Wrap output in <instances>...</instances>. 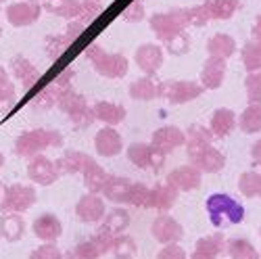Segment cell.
Masks as SVG:
<instances>
[{
  "label": "cell",
  "mask_w": 261,
  "mask_h": 259,
  "mask_svg": "<svg viewBox=\"0 0 261 259\" xmlns=\"http://www.w3.org/2000/svg\"><path fill=\"white\" fill-rule=\"evenodd\" d=\"M63 142L65 140L59 130L36 127L17 136V140L13 142V153L15 157H21V159H32L36 155H42L46 148H61Z\"/></svg>",
  "instance_id": "obj_1"
},
{
  "label": "cell",
  "mask_w": 261,
  "mask_h": 259,
  "mask_svg": "<svg viewBox=\"0 0 261 259\" xmlns=\"http://www.w3.org/2000/svg\"><path fill=\"white\" fill-rule=\"evenodd\" d=\"M205 207H207V215H209L211 226L217 228V230L228 228V226H238L245 220L243 203L238 199H234L232 194H226V192L209 194Z\"/></svg>",
  "instance_id": "obj_2"
},
{
  "label": "cell",
  "mask_w": 261,
  "mask_h": 259,
  "mask_svg": "<svg viewBox=\"0 0 261 259\" xmlns=\"http://www.w3.org/2000/svg\"><path fill=\"white\" fill-rule=\"evenodd\" d=\"M86 57L92 63V69L109 80H121L127 75L129 63L123 55L119 53H107L100 44H90L86 48Z\"/></svg>",
  "instance_id": "obj_3"
},
{
  "label": "cell",
  "mask_w": 261,
  "mask_h": 259,
  "mask_svg": "<svg viewBox=\"0 0 261 259\" xmlns=\"http://www.w3.org/2000/svg\"><path fill=\"white\" fill-rule=\"evenodd\" d=\"M57 107L61 109V113H65L71 123L80 130L84 127H90L94 123V113H92V107L88 105L86 96H82L80 92H75L73 88H67L63 90L59 100H57Z\"/></svg>",
  "instance_id": "obj_4"
},
{
  "label": "cell",
  "mask_w": 261,
  "mask_h": 259,
  "mask_svg": "<svg viewBox=\"0 0 261 259\" xmlns=\"http://www.w3.org/2000/svg\"><path fill=\"white\" fill-rule=\"evenodd\" d=\"M190 28V17H188V9L176 7L169 9L165 13H155L150 17V30L155 32L157 40L167 42L169 38H173L180 32H186Z\"/></svg>",
  "instance_id": "obj_5"
},
{
  "label": "cell",
  "mask_w": 261,
  "mask_h": 259,
  "mask_svg": "<svg viewBox=\"0 0 261 259\" xmlns=\"http://www.w3.org/2000/svg\"><path fill=\"white\" fill-rule=\"evenodd\" d=\"M203 86L190 80H165L157 84V98L169 100L171 105H186L203 94Z\"/></svg>",
  "instance_id": "obj_6"
},
{
  "label": "cell",
  "mask_w": 261,
  "mask_h": 259,
  "mask_svg": "<svg viewBox=\"0 0 261 259\" xmlns=\"http://www.w3.org/2000/svg\"><path fill=\"white\" fill-rule=\"evenodd\" d=\"M71 80H73V69H63L61 73H57L50 84H46L44 88L36 92V96L32 98V107L38 111H50L53 107H57L61 92L71 88Z\"/></svg>",
  "instance_id": "obj_7"
},
{
  "label": "cell",
  "mask_w": 261,
  "mask_h": 259,
  "mask_svg": "<svg viewBox=\"0 0 261 259\" xmlns=\"http://www.w3.org/2000/svg\"><path fill=\"white\" fill-rule=\"evenodd\" d=\"M125 155L127 161L136 165L138 169H150V171H161L167 159V155H163L150 142H132L125 148Z\"/></svg>",
  "instance_id": "obj_8"
},
{
  "label": "cell",
  "mask_w": 261,
  "mask_h": 259,
  "mask_svg": "<svg viewBox=\"0 0 261 259\" xmlns=\"http://www.w3.org/2000/svg\"><path fill=\"white\" fill-rule=\"evenodd\" d=\"M150 234H153V239L161 245H173L184 239V228L176 218H171L169 213H159L153 226H150Z\"/></svg>",
  "instance_id": "obj_9"
},
{
  "label": "cell",
  "mask_w": 261,
  "mask_h": 259,
  "mask_svg": "<svg viewBox=\"0 0 261 259\" xmlns=\"http://www.w3.org/2000/svg\"><path fill=\"white\" fill-rule=\"evenodd\" d=\"M28 178L38 186H53L61 178V174L53 159L44 155H36L28 159Z\"/></svg>",
  "instance_id": "obj_10"
},
{
  "label": "cell",
  "mask_w": 261,
  "mask_h": 259,
  "mask_svg": "<svg viewBox=\"0 0 261 259\" xmlns=\"http://www.w3.org/2000/svg\"><path fill=\"white\" fill-rule=\"evenodd\" d=\"M107 213L105 199L96 192H86L75 203V215L82 224H100Z\"/></svg>",
  "instance_id": "obj_11"
},
{
  "label": "cell",
  "mask_w": 261,
  "mask_h": 259,
  "mask_svg": "<svg viewBox=\"0 0 261 259\" xmlns=\"http://www.w3.org/2000/svg\"><path fill=\"white\" fill-rule=\"evenodd\" d=\"M9 69L13 73V80L19 82V86H21V90L23 92H30L34 86H38V82L42 80V73L38 71V67L23 55L13 57L11 63H9Z\"/></svg>",
  "instance_id": "obj_12"
},
{
  "label": "cell",
  "mask_w": 261,
  "mask_h": 259,
  "mask_svg": "<svg viewBox=\"0 0 261 259\" xmlns=\"http://www.w3.org/2000/svg\"><path fill=\"white\" fill-rule=\"evenodd\" d=\"M180 192L173 188L169 182H157L153 188L148 190V199H146V207L144 209H155L159 213H169L173 209V205L178 203Z\"/></svg>",
  "instance_id": "obj_13"
},
{
  "label": "cell",
  "mask_w": 261,
  "mask_h": 259,
  "mask_svg": "<svg viewBox=\"0 0 261 259\" xmlns=\"http://www.w3.org/2000/svg\"><path fill=\"white\" fill-rule=\"evenodd\" d=\"M165 182H169L178 192H192V190L201 188L203 174L192 163H186V165H180L176 169H171L167 174V178H165Z\"/></svg>",
  "instance_id": "obj_14"
},
{
  "label": "cell",
  "mask_w": 261,
  "mask_h": 259,
  "mask_svg": "<svg viewBox=\"0 0 261 259\" xmlns=\"http://www.w3.org/2000/svg\"><path fill=\"white\" fill-rule=\"evenodd\" d=\"M134 61L136 65L140 67V71H144V75L148 77H155L159 73V69L163 67V61H165V53L159 44H153V42H148V44H140L136 55H134Z\"/></svg>",
  "instance_id": "obj_15"
},
{
  "label": "cell",
  "mask_w": 261,
  "mask_h": 259,
  "mask_svg": "<svg viewBox=\"0 0 261 259\" xmlns=\"http://www.w3.org/2000/svg\"><path fill=\"white\" fill-rule=\"evenodd\" d=\"M38 201L36 188L32 184H9L7 192V213H23Z\"/></svg>",
  "instance_id": "obj_16"
},
{
  "label": "cell",
  "mask_w": 261,
  "mask_h": 259,
  "mask_svg": "<svg viewBox=\"0 0 261 259\" xmlns=\"http://www.w3.org/2000/svg\"><path fill=\"white\" fill-rule=\"evenodd\" d=\"M55 163L59 167V174L61 176H75V174L82 176L92 163H96V159L92 155H88V153H82V150L67 148Z\"/></svg>",
  "instance_id": "obj_17"
},
{
  "label": "cell",
  "mask_w": 261,
  "mask_h": 259,
  "mask_svg": "<svg viewBox=\"0 0 261 259\" xmlns=\"http://www.w3.org/2000/svg\"><path fill=\"white\" fill-rule=\"evenodd\" d=\"M7 21L13 28H28L34 25L36 21L42 15V7L36 3H30V0H23V3H11L5 11Z\"/></svg>",
  "instance_id": "obj_18"
},
{
  "label": "cell",
  "mask_w": 261,
  "mask_h": 259,
  "mask_svg": "<svg viewBox=\"0 0 261 259\" xmlns=\"http://www.w3.org/2000/svg\"><path fill=\"white\" fill-rule=\"evenodd\" d=\"M150 144L155 148H159L163 155H169L186 144V134L178 125H163V127L155 130L153 138H150Z\"/></svg>",
  "instance_id": "obj_19"
},
{
  "label": "cell",
  "mask_w": 261,
  "mask_h": 259,
  "mask_svg": "<svg viewBox=\"0 0 261 259\" xmlns=\"http://www.w3.org/2000/svg\"><path fill=\"white\" fill-rule=\"evenodd\" d=\"M226 71H228V65L224 59L207 57L201 69V77H199L201 80L199 84L203 86V90H220L226 80Z\"/></svg>",
  "instance_id": "obj_20"
},
{
  "label": "cell",
  "mask_w": 261,
  "mask_h": 259,
  "mask_svg": "<svg viewBox=\"0 0 261 259\" xmlns=\"http://www.w3.org/2000/svg\"><path fill=\"white\" fill-rule=\"evenodd\" d=\"M94 148H96V153L100 157H107V159L117 157L123 150V138H121V134L117 132L115 127L105 125V127L98 130L96 136H94Z\"/></svg>",
  "instance_id": "obj_21"
},
{
  "label": "cell",
  "mask_w": 261,
  "mask_h": 259,
  "mask_svg": "<svg viewBox=\"0 0 261 259\" xmlns=\"http://www.w3.org/2000/svg\"><path fill=\"white\" fill-rule=\"evenodd\" d=\"M190 163L197 167L201 174H220V171L226 167V155L222 153L220 148H215L213 144L199 150L197 155L188 157Z\"/></svg>",
  "instance_id": "obj_22"
},
{
  "label": "cell",
  "mask_w": 261,
  "mask_h": 259,
  "mask_svg": "<svg viewBox=\"0 0 261 259\" xmlns=\"http://www.w3.org/2000/svg\"><path fill=\"white\" fill-rule=\"evenodd\" d=\"M32 230H34V236L40 239L42 243H57L63 234V224L61 220L57 218L55 213H42L34 220L32 224Z\"/></svg>",
  "instance_id": "obj_23"
},
{
  "label": "cell",
  "mask_w": 261,
  "mask_h": 259,
  "mask_svg": "<svg viewBox=\"0 0 261 259\" xmlns=\"http://www.w3.org/2000/svg\"><path fill=\"white\" fill-rule=\"evenodd\" d=\"M224 253H226V236L222 232H213L197 241L190 259H217Z\"/></svg>",
  "instance_id": "obj_24"
},
{
  "label": "cell",
  "mask_w": 261,
  "mask_h": 259,
  "mask_svg": "<svg viewBox=\"0 0 261 259\" xmlns=\"http://www.w3.org/2000/svg\"><path fill=\"white\" fill-rule=\"evenodd\" d=\"M184 134H186V144H184V146H186V155H188V157L197 155L199 150L211 146L213 140H215L213 134H211V130L205 127L203 123H190Z\"/></svg>",
  "instance_id": "obj_25"
},
{
  "label": "cell",
  "mask_w": 261,
  "mask_h": 259,
  "mask_svg": "<svg viewBox=\"0 0 261 259\" xmlns=\"http://www.w3.org/2000/svg\"><path fill=\"white\" fill-rule=\"evenodd\" d=\"M92 113H94V119L102 121L105 125H111V127L119 125L127 115L123 105L111 102V100H96L92 105Z\"/></svg>",
  "instance_id": "obj_26"
},
{
  "label": "cell",
  "mask_w": 261,
  "mask_h": 259,
  "mask_svg": "<svg viewBox=\"0 0 261 259\" xmlns=\"http://www.w3.org/2000/svg\"><path fill=\"white\" fill-rule=\"evenodd\" d=\"M129 186L132 180L125 176H111L109 174L105 186H102V197L107 201H111L113 205H127V194H129Z\"/></svg>",
  "instance_id": "obj_27"
},
{
  "label": "cell",
  "mask_w": 261,
  "mask_h": 259,
  "mask_svg": "<svg viewBox=\"0 0 261 259\" xmlns=\"http://www.w3.org/2000/svg\"><path fill=\"white\" fill-rule=\"evenodd\" d=\"M236 115L232 109H228V107H220V109H215L213 115H211V121H209V130L213 138L222 140V138H228L234 127H236Z\"/></svg>",
  "instance_id": "obj_28"
},
{
  "label": "cell",
  "mask_w": 261,
  "mask_h": 259,
  "mask_svg": "<svg viewBox=\"0 0 261 259\" xmlns=\"http://www.w3.org/2000/svg\"><path fill=\"white\" fill-rule=\"evenodd\" d=\"M25 234V220L21 213L0 215V239L7 243H19Z\"/></svg>",
  "instance_id": "obj_29"
},
{
  "label": "cell",
  "mask_w": 261,
  "mask_h": 259,
  "mask_svg": "<svg viewBox=\"0 0 261 259\" xmlns=\"http://www.w3.org/2000/svg\"><path fill=\"white\" fill-rule=\"evenodd\" d=\"M207 53H209V57H217V59L228 61L236 53V40L230 34H224V32L213 34L207 40Z\"/></svg>",
  "instance_id": "obj_30"
},
{
  "label": "cell",
  "mask_w": 261,
  "mask_h": 259,
  "mask_svg": "<svg viewBox=\"0 0 261 259\" xmlns=\"http://www.w3.org/2000/svg\"><path fill=\"white\" fill-rule=\"evenodd\" d=\"M127 226H129V211L119 207V205H115L113 209H109L105 213L102 222H100V228H105L107 232H111L113 236L123 234L127 230Z\"/></svg>",
  "instance_id": "obj_31"
},
{
  "label": "cell",
  "mask_w": 261,
  "mask_h": 259,
  "mask_svg": "<svg viewBox=\"0 0 261 259\" xmlns=\"http://www.w3.org/2000/svg\"><path fill=\"white\" fill-rule=\"evenodd\" d=\"M82 9V0H44V11L63 17L67 21H73L80 17Z\"/></svg>",
  "instance_id": "obj_32"
},
{
  "label": "cell",
  "mask_w": 261,
  "mask_h": 259,
  "mask_svg": "<svg viewBox=\"0 0 261 259\" xmlns=\"http://www.w3.org/2000/svg\"><path fill=\"white\" fill-rule=\"evenodd\" d=\"M127 94L134 100H155L157 98V84H155L153 77H148V75L138 77V80H134L132 84H129Z\"/></svg>",
  "instance_id": "obj_33"
},
{
  "label": "cell",
  "mask_w": 261,
  "mask_h": 259,
  "mask_svg": "<svg viewBox=\"0 0 261 259\" xmlns=\"http://www.w3.org/2000/svg\"><path fill=\"white\" fill-rule=\"evenodd\" d=\"M236 125L243 134H257L261 132V105H247V109L241 113Z\"/></svg>",
  "instance_id": "obj_34"
},
{
  "label": "cell",
  "mask_w": 261,
  "mask_h": 259,
  "mask_svg": "<svg viewBox=\"0 0 261 259\" xmlns=\"http://www.w3.org/2000/svg\"><path fill=\"white\" fill-rule=\"evenodd\" d=\"M226 253L230 259H261L255 245L247 239H230L226 241Z\"/></svg>",
  "instance_id": "obj_35"
},
{
  "label": "cell",
  "mask_w": 261,
  "mask_h": 259,
  "mask_svg": "<svg viewBox=\"0 0 261 259\" xmlns=\"http://www.w3.org/2000/svg\"><path fill=\"white\" fill-rule=\"evenodd\" d=\"M238 190L247 199H257L261 192V171L259 169H249L238 178Z\"/></svg>",
  "instance_id": "obj_36"
},
{
  "label": "cell",
  "mask_w": 261,
  "mask_h": 259,
  "mask_svg": "<svg viewBox=\"0 0 261 259\" xmlns=\"http://www.w3.org/2000/svg\"><path fill=\"white\" fill-rule=\"evenodd\" d=\"M82 178H84V186L88 188V192L100 194V192H102V186H105V182H107V178H109V174H107V171H105L98 163H92V165L82 174Z\"/></svg>",
  "instance_id": "obj_37"
},
{
  "label": "cell",
  "mask_w": 261,
  "mask_h": 259,
  "mask_svg": "<svg viewBox=\"0 0 261 259\" xmlns=\"http://www.w3.org/2000/svg\"><path fill=\"white\" fill-rule=\"evenodd\" d=\"M207 3H209L211 19H217V21L232 19L236 15V11L241 9L238 0H207Z\"/></svg>",
  "instance_id": "obj_38"
},
{
  "label": "cell",
  "mask_w": 261,
  "mask_h": 259,
  "mask_svg": "<svg viewBox=\"0 0 261 259\" xmlns=\"http://www.w3.org/2000/svg\"><path fill=\"white\" fill-rule=\"evenodd\" d=\"M111 253H113L115 259H134L138 255V245H136V241L132 239V236H127L123 232L115 239Z\"/></svg>",
  "instance_id": "obj_39"
},
{
  "label": "cell",
  "mask_w": 261,
  "mask_h": 259,
  "mask_svg": "<svg viewBox=\"0 0 261 259\" xmlns=\"http://www.w3.org/2000/svg\"><path fill=\"white\" fill-rule=\"evenodd\" d=\"M17 98V88H15V80L0 69V109H11Z\"/></svg>",
  "instance_id": "obj_40"
},
{
  "label": "cell",
  "mask_w": 261,
  "mask_h": 259,
  "mask_svg": "<svg viewBox=\"0 0 261 259\" xmlns=\"http://www.w3.org/2000/svg\"><path fill=\"white\" fill-rule=\"evenodd\" d=\"M241 59H243V65L247 73H253V71H261V50L255 46L253 40H247L245 46L241 50Z\"/></svg>",
  "instance_id": "obj_41"
},
{
  "label": "cell",
  "mask_w": 261,
  "mask_h": 259,
  "mask_svg": "<svg viewBox=\"0 0 261 259\" xmlns=\"http://www.w3.org/2000/svg\"><path fill=\"white\" fill-rule=\"evenodd\" d=\"M163 44H165V48H167L169 55L184 57V55L190 53V36H188V32H180V34H176L173 38H169L167 42H163Z\"/></svg>",
  "instance_id": "obj_42"
},
{
  "label": "cell",
  "mask_w": 261,
  "mask_h": 259,
  "mask_svg": "<svg viewBox=\"0 0 261 259\" xmlns=\"http://www.w3.org/2000/svg\"><path fill=\"white\" fill-rule=\"evenodd\" d=\"M71 44H73V42L67 38V34H65V32L59 34V36H50V38L46 40V55H48L53 61H57Z\"/></svg>",
  "instance_id": "obj_43"
},
{
  "label": "cell",
  "mask_w": 261,
  "mask_h": 259,
  "mask_svg": "<svg viewBox=\"0 0 261 259\" xmlns=\"http://www.w3.org/2000/svg\"><path fill=\"white\" fill-rule=\"evenodd\" d=\"M245 90L249 105H261V71L247 73L245 77Z\"/></svg>",
  "instance_id": "obj_44"
},
{
  "label": "cell",
  "mask_w": 261,
  "mask_h": 259,
  "mask_svg": "<svg viewBox=\"0 0 261 259\" xmlns=\"http://www.w3.org/2000/svg\"><path fill=\"white\" fill-rule=\"evenodd\" d=\"M115 239H117V236H113L111 232H107L105 228H100V226H98V230L90 236L88 241L96 247V251H98V253H100V257H102V255H107V253H111Z\"/></svg>",
  "instance_id": "obj_45"
},
{
  "label": "cell",
  "mask_w": 261,
  "mask_h": 259,
  "mask_svg": "<svg viewBox=\"0 0 261 259\" xmlns=\"http://www.w3.org/2000/svg\"><path fill=\"white\" fill-rule=\"evenodd\" d=\"M148 186L142 182H132L129 186V194H127V205L134 209H144L146 207V199H148Z\"/></svg>",
  "instance_id": "obj_46"
},
{
  "label": "cell",
  "mask_w": 261,
  "mask_h": 259,
  "mask_svg": "<svg viewBox=\"0 0 261 259\" xmlns=\"http://www.w3.org/2000/svg\"><path fill=\"white\" fill-rule=\"evenodd\" d=\"M188 17H190V28H205L211 21V13H209V3L194 5L188 9Z\"/></svg>",
  "instance_id": "obj_47"
},
{
  "label": "cell",
  "mask_w": 261,
  "mask_h": 259,
  "mask_svg": "<svg viewBox=\"0 0 261 259\" xmlns=\"http://www.w3.org/2000/svg\"><path fill=\"white\" fill-rule=\"evenodd\" d=\"M146 17V9H144V0H132L123 11H121V19L125 23H140Z\"/></svg>",
  "instance_id": "obj_48"
},
{
  "label": "cell",
  "mask_w": 261,
  "mask_h": 259,
  "mask_svg": "<svg viewBox=\"0 0 261 259\" xmlns=\"http://www.w3.org/2000/svg\"><path fill=\"white\" fill-rule=\"evenodd\" d=\"M67 259H100V253L90 241H82L67 253Z\"/></svg>",
  "instance_id": "obj_49"
},
{
  "label": "cell",
  "mask_w": 261,
  "mask_h": 259,
  "mask_svg": "<svg viewBox=\"0 0 261 259\" xmlns=\"http://www.w3.org/2000/svg\"><path fill=\"white\" fill-rule=\"evenodd\" d=\"M63 251L55 243H42L30 253V259H63Z\"/></svg>",
  "instance_id": "obj_50"
},
{
  "label": "cell",
  "mask_w": 261,
  "mask_h": 259,
  "mask_svg": "<svg viewBox=\"0 0 261 259\" xmlns=\"http://www.w3.org/2000/svg\"><path fill=\"white\" fill-rule=\"evenodd\" d=\"M100 13H102L100 0H82V9H80V17L77 19H82L84 23L90 25V21L96 19Z\"/></svg>",
  "instance_id": "obj_51"
},
{
  "label": "cell",
  "mask_w": 261,
  "mask_h": 259,
  "mask_svg": "<svg viewBox=\"0 0 261 259\" xmlns=\"http://www.w3.org/2000/svg\"><path fill=\"white\" fill-rule=\"evenodd\" d=\"M157 259H188L184 247H180V243L173 245H163L161 251L157 253Z\"/></svg>",
  "instance_id": "obj_52"
},
{
  "label": "cell",
  "mask_w": 261,
  "mask_h": 259,
  "mask_svg": "<svg viewBox=\"0 0 261 259\" xmlns=\"http://www.w3.org/2000/svg\"><path fill=\"white\" fill-rule=\"evenodd\" d=\"M86 28H88V23H84L82 19H73V21H69V23H67V28H65V34H67V38L71 42H75Z\"/></svg>",
  "instance_id": "obj_53"
},
{
  "label": "cell",
  "mask_w": 261,
  "mask_h": 259,
  "mask_svg": "<svg viewBox=\"0 0 261 259\" xmlns=\"http://www.w3.org/2000/svg\"><path fill=\"white\" fill-rule=\"evenodd\" d=\"M251 161H253L255 167L261 171V138L251 146Z\"/></svg>",
  "instance_id": "obj_54"
},
{
  "label": "cell",
  "mask_w": 261,
  "mask_h": 259,
  "mask_svg": "<svg viewBox=\"0 0 261 259\" xmlns=\"http://www.w3.org/2000/svg\"><path fill=\"white\" fill-rule=\"evenodd\" d=\"M253 42H255V46L261 50V15L255 19V25H253Z\"/></svg>",
  "instance_id": "obj_55"
},
{
  "label": "cell",
  "mask_w": 261,
  "mask_h": 259,
  "mask_svg": "<svg viewBox=\"0 0 261 259\" xmlns=\"http://www.w3.org/2000/svg\"><path fill=\"white\" fill-rule=\"evenodd\" d=\"M7 192H9V184L0 182V213H7Z\"/></svg>",
  "instance_id": "obj_56"
},
{
  "label": "cell",
  "mask_w": 261,
  "mask_h": 259,
  "mask_svg": "<svg viewBox=\"0 0 261 259\" xmlns=\"http://www.w3.org/2000/svg\"><path fill=\"white\" fill-rule=\"evenodd\" d=\"M3 167H5V155L0 153V169H3Z\"/></svg>",
  "instance_id": "obj_57"
},
{
  "label": "cell",
  "mask_w": 261,
  "mask_h": 259,
  "mask_svg": "<svg viewBox=\"0 0 261 259\" xmlns=\"http://www.w3.org/2000/svg\"><path fill=\"white\" fill-rule=\"evenodd\" d=\"M30 3H36V5H40V3H44V0H30Z\"/></svg>",
  "instance_id": "obj_58"
},
{
  "label": "cell",
  "mask_w": 261,
  "mask_h": 259,
  "mask_svg": "<svg viewBox=\"0 0 261 259\" xmlns=\"http://www.w3.org/2000/svg\"><path fill=\"white\" fill-rule=\"evenodd\" d=\"M0 38H3V28H0Z\"/></svg>",
  "instance_id": "obj_59"
},
{
  "label": "cell",
  "mask_w": 261,
  "mask_h": 259,
  "mask_svg": "<svg viewBox=\"0 0 261 259\" xmlns=\"http://www.w3.org/2000/svg\"><path fill=\"white\" fill-rule=\"evenodd\" d=\"M3 3H5V0H0V5H3Z\"/></svg>",
  "instance_id": "obj_60"
},
{
  "label": "cell",
  "mask_w": 261,
  "mask_h": 259,
  "mask_svg": "<svg viewBox=\"0 0 261 259\" xmlns=\"http://www.w3.org/2000/svg\"><path fill=\"white\" fill-rule=\"evenodd\" d=\"M259 236H261V228H259Z\"/></svg>",
  "instance_id": "obj_61"
},
{
  "label": "cell",
  "mask_w": 261,
  "mask_h": 259,
  "mask_svg": "<svg viewBox=\"0 0 261 259\" xmlns=\"http://www.w3.org/2000/svg\"><path fill=\"white\" fill-rule=\"evenodd\" d=\"M259 199H261V192H259Z\"/></svg>",
  "instance_id": "obj_62"
},
{
  "label": "cell",
  "mask_w": 261,
  "mask_h": 259,
  "mask_svg": "<svg viewBox=\"0 0 261 259\" xmlns=\"http://www.w3.org/2000/svg\"><path fill=\"white\" fill-rule=\"evenodd\" d=\"M0 69H3V67H0Z\"/></svg>",
  "instance_id": "obj_63"
}]
</instances>
